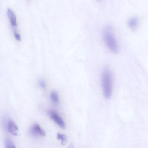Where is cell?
<instances>
[{
	"label": "cell",
	"mask_w": 148,
	"mask_h": 148,
	"mask_svg": "<svg viewBox=\"0 0 148 148\" xmlns=\"http://www.w3.org/2000/svg\"><path fill=\"white\" fill-rule=\"evenodd\" d=\"M102 85L103 94L105 98L110 99L112 90V80L111 72L108 68L103 69L102 74Z\"/></svg>",
	"instance_id": "obj_1"
},
{
	"label": "cell",
	"mask_w": 148,
	"mask_h": 148,
	"mask_svg": "<svg viewBox=\"0 0 148 148\" xmlns=\"http://www.w3.org/2000/svg\"><path fill=\"white\" fill-rule=\"evenodd\" d=\"M103 37L105 43L108 48L114 53H117L119 50L117 42L110 26L108 25L105 28Z\"/></svg>",
	"instance_id": "obj_2"
},
{
	"label": "cell",
	"mask_w": 148,
	"mask_h": 148,
	"mask_svg": "<svg viewBox=\"0 0 148 148\" xmlns=\"http://www.w3.org/2000/svg\"><path fill=\"white\" fill-rule=\"evenodd\" d=\"M48 113L50 118L60 127L63 129L65 128L64 122L56 112L53 110H50Z\"/></svg>",
	"instance_id": "obj_3"
},
{
	"label": "cell",
	"mask_w": 148,
	"mask_h": 148,
	"mask_svg": "<svg viewBox=\"0 0 148 148\" xmlns=\"http://www.w3.org/2000/svg\"><path fill=\"white\" fill-rule=\"evenodd\" d=\"M30 132L32 136L35 137L43 136L45 135V131L37 124H34L31 127Z\"/></svg>",
	"instance_id": "obj_4"
},
{
	"label": "cell",
	"mask_w": 148,
	"mask_h": 148,
	"mask_svg": "<svg viewBox=\"0 0 148 148\" xmlns=\"http://www.w3.org/2000/svg\"><path fill=\"white\" fill-rule=\"evenodd\" d=\"M8 127L9 132L11 134L15 136L18 135V129L14 121L12 120H9L8 123Z\"/></svg>",
	"instance_id": "obj_5"
},
{
	"label": "cell",
	"mask_w": 148,
	"mask_h": 148,
	"mask_svg": "<svg viewBox=\"0 0 148 148\" xmlns=\"http://www.w3.org/2000/svg\"><path fill=\"white\" fill-rule=\"evenodd\" d=\"M7 14L11 25L13 26H16L17 25L16 19L14 12L11 9L8 8L7 10Z\"/></svg>",
	"instance_id": "obj_6"
},
{
	"label": "cell",
	"mask_w": 148,
	"mask_h": 148,
	"mask_svg": "<svg viewBox=\"0 0 148 148\" xmlns=\"http://www.w3.org/2000/svg\"><path fill=\"white\" fill-rule=\"evenodd\" d=\"M138 23V19L136 17H133L130 18L128 22V25L133 30L135 29L137 27Z\"/></svg>",
	"instance_id": "obj_7"
},
{
	"label": "cell",
	"mask_w": 148,
	"mask_h": 148,
	"mask_svg": "<svg viewBox=\"0 0 148 148\" xmlns=\"http://www.w3.org/2000/svg\"><path fill=\"white\" fill-rule=\"evenodd\" d=\"M57 138L58 140H61V144L62 145H65L66 144L67 139L66 136L65 135L58 133L57 134Z\"/></svg>",
	"instance_id": "obj_8"
},
{
	"label": "cell",
	"mask_w": 148,
	"mask_h": 148,
	"mask_svg": "<svg viewBox=\"0 0 148 148\" xmlns=\"http://www.w3.org/2000/svg\"><path fill=\"white\" fill-rule=\"evenodd\" d=\"M50 98L52 101L55 104L59 103V98L57 92L55 91H52L50 94Z\"/></svg>",
	"instance_id": "obj_9"
},
{
	"label": "cell",
	"mask_w": 148,
	"mask_h": 148,
	"mask_svg": "<svg viewBox=\"0 0 148 148\" xmlns=\"http://www.w3.org/2000/svg\"><path fill=\"white\" fill-rule=\"evenodd\" d=\"M5 145V148H16L12 140L9 138L6 139Z\"/></svg>",
	"instance_id": "obj_10"
},
{
	"label": "cell",
	"mask_w": 148,
	"mask_h": 148,
	"mask_svg": "<svg viewBox=\"0 0 148 148\" xmlns=\"http://www.w3.org/2000/svg\"><path fill=\"white\" fill-rule=\"evenodd\" d=\"M14 34L16 39L18 41H20L21 40V38L20 34L16 31L14 30Z\"/></svg>",
	"instance_id": "obj_11"
},
{
	"label": "cell",
	"mask_w": 148,
	"mask_h": 148,
	"mask_svg": "<svg viewBox=\"0 0 148 148\" xmlns=\"http://www.w3.org/2000/svg\"><path fill=\"white\" fill-rule=\"evenodd\" d=\"M40 86L43 88H45V85L44 81L43 80H41L40 82Z\"/></svg>",
	"instance_id": "obj_12"
},
{
	"label": "cell",
	"mask_w": 148,
	"mask_h": 148,
	"mask_svg": "<svg viewBox=\"0 0 148 148\" xmlns=\"http://www.w3.org/2000/svg\"><path fill=\"white\" fill-rule=\"evenodd\" d=\"M67 148H74L73 145L72 143H71L68 146Z\"/></svg>",
	"instance_id": "obj_13"
}]
</instances>
